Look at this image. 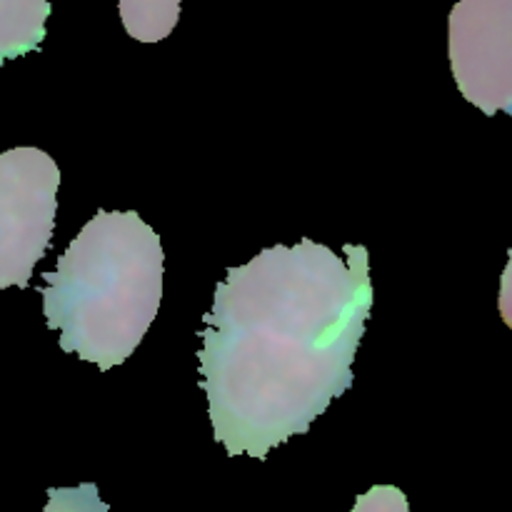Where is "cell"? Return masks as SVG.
<instances>
[{
	"label": "cell",
	"mask_w": 512,
	"mask_h": 512,
	"mask_svg": "<svg viewBox=\"0 0 512 512\" xmlns=\"http://www.w3.org/2000/svg\"><path fill=\"white\" fill-rule=\"evenodd\" d=\"M370 255L315 240L273 245L228 268L200 330V390L213 440L230 458L265 460L308 433L353 385L373 310Z\"/></svg>",
	"instance_id": "1"
},
{
	"label": "cell",
	"mask_w": 512,
	"mask_h": 512,
	"mask_svg": "<svg viewBox=\"0 0 512 512\" xmlns=\"http://www.w3.org/2000/svg\"><path fill=\"white\" fill-rule=\"evenodd\" d=\"M160 235L135 210H98L43 275V315L63 353L98 370L123 365L163 300Z\"/></svg>",
	"instance_id": "2"
},
{
	"label": "cell",
	"mask_w": 512,
	"mask_h": 512,
	"mask_svg": "<svg viewBox=\"0 0 512 512\" xmlns=\"http://www.w3.org/2000/svg\"><path fill=\"white\" fill-rule=\"evenodd\" d=\"M60 168L45 150L0 153V290L28 288L58 215Z\"/></svg>",
	"instance_id": "3"
},
{
	"label": "cell",
	"mask_w": 512,
	"mask_h": 512,
	"mask_svg": "<svg viewBox=\"0 0 512 512\" xmlns=\"http://www.w3.org/2000/svg\"><path fill=\"white\" fill-rule=\"evenodd\" d=\"M450 70L468 103L512 115V0H460L448 20Z\"/></svg>",
	"instance_id": "4"
},
{
	"label": "cell",
	"mask_w": 512,
	"mask_h": 512,
	"mask_svg": "<svg viewBox=\"0 0 512 512\" xmlns=\"http://www.w3.org/2000/svg\"><path fill=\"white\" fill-rule=\"evenodd\" d=\"M50 10L45 0H0V65L40 48Z\"/></svg>",
	"instance_id": "5"
},
{
	"label": "cell",
	"mask_w": 512,
	"mask_h": 512,
	"mask_svg": "<svg viewBox=\"0 0 512 512\" xmlns=\"http://www.w3.org/2000/svg\"><path fill=\"white\" fill-rule=\"evenodd\" d=\"M125 30L140 43H160L178 25V0H123L118 5Z\"/></svg>",
	"instance_id": "6"
},
{
	"label": "cell",
	"mask_w": 512,
	"mask_h": 512,
	"mask_svg": "<svg viewBox=\"0 0 512 512\" xmlns=\"http://www.w3.org/2000/svg\"><path fill=\"white\" fill-rule=\"evenodd\" d=\"M110 505L100 500L95 483H80L75 488H50L43 512H108Z\"/></svg>",
	"instance_id": "7"
},
{
	"label": "cell",
	"mask_w": 512,
	"mask_h": 512,
	"mask_svg": "<svg viewBox=\"0 0 512 512\" xmlns=\"http://www.w3.org/2000/svg\"><path fill=\"white\" fill-rule=\"evenodd\" d=\"M350 512H410L408 498L395 485H373L355 500Z\"/></svg>",
	"instance_id": "8"
},
{
	"label": "cell",
	"mask_w": 512,
	"mask_h": 512,
	"mask_svg": "<svg viewBox=\"0 0 512 512\" xmlns=\"http://www.w3.org/2000/svg\"><path fill=\"white\" fill-rule=\"evenodd\" d=\"M498 310L500 318L512 330V250L508 253V265H505L503 275H500V295H498Z\"/></svg>",
	"instance_id": "9"
}]
</instances>
